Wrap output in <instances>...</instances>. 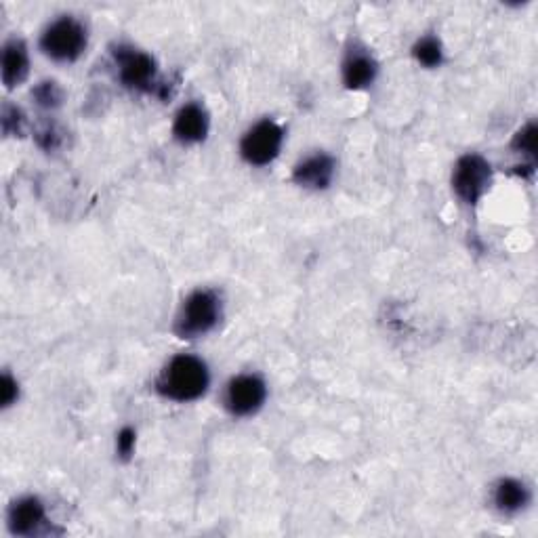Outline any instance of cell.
<instances>
[{"instance_id":"6da1fadb","label":"cell","mask_w":538,"mask_h":538,"mask_svg":"<svg viewBox=\"0 0 538 538\" xmlns=\"http://www.w3.org/2000/svg\"><path fill=\"white\" fill-rule=\"evenodd\" d=\"M211 385V370L192 354H179L169 360L156 379V391L164 400L188 404L200 400Z\"/></svg>"},{"instance_id":"7a4b0ae2","label":"cell","mask_w":538,"mask_h":538,"mask_svg":"<svg viewBox=\"0 0 538 538\" xmlns=\"http://www.w3.org/2000/svg\"><path fill=\"white\" fill-rule=\"evenodd\" d=\"M223 301L213 288H198L179 307L175 318V335L185 341H194L209 335L221 322Z\"/></svg>"},{"instance_id":"3957f363","label":"cell","mask_w":538,"mask_h":538,"mask_svg":"<svg viewBox=\"0 0 538 538\" xmlns=\"http://www.w3.org/2000/svg\"><path fill=\"white\" fill-rule=\"evenodd\" d=\"M87 45V26L74 15L57 17L40 36V49L57 64H74L87 51Z\"/></svg>"},{"instance_id":"277c9868","label":"cell","mask_w":538,"mask_h":538,"mask_svg":"<svg viewBox=\"0 0 538 538\" xmlns=\"http://www.w3.org/2000/svg\"><path fill=\"white\" fill-rule=\"evenodd\" d=\"M492 185V164L480 154H465L454 164L452 190L461 202L475 206Z\"/></svg>"},{"instance_id":"5b68a950","label":"cell","mask_w":538,"mask_h":538,"mask_svg":"<svg viewBox=\"0 0 538 538\" xmlns=\"http://www.w3.org/2000/svg\"><path fill=\"white\" fill-rule=\"evenodd\" d=\"M284 131L274 120H259L248 129L240 141V154L251 167H267L272 164L282 150Z\"/></svg>"},{"instance_id":"8992f818","label":"cell","mask_w":538,"mask_h":538,"mask_svg":"<svg viewBox=\"0 0 538 538\" xmlns=\"http://www.w3.org/2000/svg\"><path fill=\"white\" fill-rule=\"evenodd\" d=\"M267 400V385L259 375H238L223 391V406L232 417H253Z\"/></svg>"},{"instance_id":"52a82bcc","label":"cell","mask_w":538,"mask_h":538,"mask_svg":"<svg viewBox=\"0 0 538 538\" xmlns=\"http://www.w3.org/2000/svg\"><path fill=\"white\" fill-rule=\"evenodd\" d=\"M114 61L118 68V78L127 89L152 91L156 87V59L146 51H139L129 45H118L114 49Z\"/></svg>"},{"instance_id":"ba28073f","label":"cell","mask_w":538,"mask_h":538,"mask_svg":"<svg viewBox=\"0 0 538 538\" xmlns=\"http://www.w3.org/2000/svg\"><path fill=\"white\" fill-rule=\"evenodd\" d=\"M341 74H343V85L349 91H362L375 82L379 74V64L368 49L354 45L343 59Z\"/></svg>"},{"instance_id":"9c48e42d","label":"cell","mask_w":538,"mask_h":538,"mask_svg":"<svg viewBox=\"0 0 538 538\" xmlns=\"http://www.w3.org/2000/svg\"><path fill=\"white\" fill-rule=\"evenodd\" d=\"M335 173H337L335 158L318 152V154L303 158L297 164V167L293 169V181L299 185V188L320 192L333 183Z\"/></svg>"},{"instance_id":"30bf717a","label":"cell","mask_w":538,"mask_h":538,"mask_svg":"<svg viewBox=\"0 0 538 538\" xmlns=\"http://www.w3.org/2000/svg\"><path fill=\"white\" fill-rule=\"evenodd\" d=\"M211 129V118L209 112L204 110V106L196 101L185 103V106L179 108L175 114L173 122V135L183 146H194V143H200L206 139Z\"/></svg>"},{"instance_id":"8fae6325","label":"cell","mask_w":538,"mask_h":538,"mask_svg":"<svg viewBox=\"0 0 538 538\" xmlns=\"http://www.w3.org/2000/svg\"><path fill=\"white\" fill-rule=\"evenodd\" d=\"M47 522L45 505L36 496H24L9 509V530L17 536H32Z\"/></svg>"},{"instance_id":"7c38bea8","label":"cell","mask_w":538,"mask_h":538,"mask_svg":"<svg viewBox=\"0 0 538 538\" xmlns=\"http://www.w3.org/2000/svg\"><path fill=\"white\" fill-rule=\"evenodd\" d=\"M30 74V53L24 40L11 38L3 47V82L7 89H15Z\"/></svg>"},{"instance_id":"4fadbf2b","label":"cell","mask_w":538,"mask_h":538,"mask_svg":"<svg viewBox=\"0 0 538 538\" xmlns=\"http://www.w3.org/2000/svg\"><path fill=\"white\" fill-rule=\"evenodd\" d=\"M494 507L505 515L520 513L530 505V488L515 478H503L494 486Z\"/></svg>"},{"instance_id":"5bb4252c","label":"cell","mask_w":538,"mask_h":538,"mask_svg":"<svg viewBox=\"0 0 538 538\" xmlns=\"http://www.w3.org/2000/svg\"><path fill=\"white\" fill-rule=\"evenodd\" d=\"M412 57H415L425 68H440L444 61V47L440 43V38L433 34L419 38L415 47H412Z\"/></svg>"},{"instance_id":"9a60e30c","label":"cell","mask_w":538,"mask_h":538,"mask_svg":"<svg viewBox=\"0 0 538 538\" xmlns=\"http://www.w3.org/2000/svg\"><path fill=\"white\" fill-rule=\"evenodd\" d=\"M32 97L40 108L55 110L61 106V101H64V91H61V87L57 85L55 80H43L34 87Z\"/></svg>"},{"instance_id":"2e32d148","label":"cell","mask_w":538,"mask_h":538,"mask_svg":"<svg viewBox=\"0 0 538 538\" xmlns=\"http://www.w3.org/2000/svg\"><path fill=\"white\" fill-rule=\"evenodd\" d=\"M536 135H538L536 124L534 122H528L526 127H522L520 131L515 133V137L511 141V148L517 154H522V156H526V158H530L534 162V156H536Z\"/></svg>"},{"instance_id":"e0dca14e","label":"cell","mask_w":538,"mask_h":538,"mask_svg":"<svg viewBox=\"0 0 538 538\" xmlns=\"http://www.w3.org/2000/svg\"><path fill=\"white\" fill-rule=\"evenodd\" d=\"M0 122H3L5 135L22 137L24 131H26V116H24V112L19 110L17 106H11V103H7V106L3 108V118H0Z\"/></svg>"},{"instance_id":"ac0fdd59","label":"cell","mask_w":538,"mask_h":538,"mask_svg":"<svg viewBox=\"0 0 538 538\" xmlns=\"http://www.w3.org/2000/svg\"><path fill=\"white\" fill-rule=\"evenodd\" d=\"M137 446V431L133 427H122L116 436V452L122 461H129L133 457Z\"/></svg>"},{"instance_id":"d6986e66","label":"cell","mask_w":538,"mask_h":538,"mask_svg":"<svg viewBox=\"0 0 538 538\" xmlns=\"http://www.w3.org/2000/svg\"><path fill=\"white\" fill-rule=\"evenodd\" d=\"M36 141H38V146L43 150L53 152V150H57L61 146V133H59V129L55 127L53 122H47L36 131Z\"/></svg>"},{"instance_id":"ffe728a7","label":"cell","mask_w":538,"mask_h":538,"mask_svg":"<svg viewBox=\"0 0 538 538\" xmlns=\"http://www.w3.org/2000/svg\"><path fill=\"white\" fill-rule=\"evenodd\" d=\"M0 389H3V406L5 408L13 406L17 402V398H19V385L9 375V372H5V375H3V387H0Z\"/></svg>"}]
</instances>
